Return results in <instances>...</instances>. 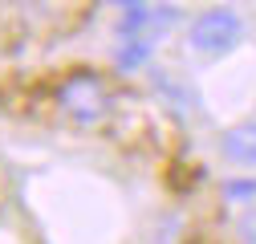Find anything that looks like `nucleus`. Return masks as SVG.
Returning a JSON list of instances; mask_svg holds the SVG:
<instances>
[{"mask_svg": "<svg viewBox=\"0 0 256 244\" xmlns=\"http://www.w3.org/2000/svg\"><path fill=\"white\" fill-rule=\"evenodd\" d=\"M244 41V20L228 4H212L187 24V45L204 57H224Z\"/></svg>", "mask_w": 256, "mask_h": 244, "instance_id": "obj_1", "label": "nucleus"}, {"mask_svg": "<svg viewBox=\"0 0 256 244\" xmlns=\"http://www.w3.org/2000/svg\"><path fill=\"white\" fill-rule=\"evenodd\" d=\"M57 106L66 110L74 122H82V126H94V122L106 118V110H110V94H106V86L94 78V74H74L70 82H61V90H57Z\"/></svg>", "mask_w": 256, "mask_h": 244, "instance_id": "obj_2", "label": "nucleus"}, {"mask_svg": "<svg viewBox=\"0 0 256 244\" xmlns=\"http://www.w3.org/2000/svg\"><path fill=\"white\" fill-rule=\"evenodd\" d=\"M220 150H224V159H228V163L252 171L256 167V118H244V122H236V126L224 130Z\"/></svg>", "mask_w": 256, "mask_h": 244, "instance_id": "obj_3", "label": "nucleus"}, {"mask_svg": "<svg viewBox=\"0 0 256 244\" xmlns=\"http://www.w3.org/2000/svg\"><path fill=\"white\" fill-rule=\"evenodd\" d=\"M224 200L236 204V208H240V204H244V208L256 204V179H244V175H240V179H228V183H224Z\"/></svg>", "mask_w": 256, "mask_h": 244, "instance_id": "obj_4", "label": "nucleus"}, {"mask_svg": "<svg viewBox=\"0 0 256 244\" xmlns=\"http://www.w3.org/2000/svg\"><path fill=\"white\" fill-rule=\"evenodd\" d=\"M146 57H150V45H146V41H134V45H126V49H122V70H138Z\"/></svg>", "mask_w": 256, "mask_h": 244, "instance_id": "obj_5", "label": "nucleus"}, {"mask_svg": "<svg viewBox=\"0 0 256 244\" xmlns=\"http://www.w3.org/2000/svg\"><path fill=\"white\" fill-rule=\"evenodd\" d=\"M240 236H244L248 244H256V208H248L244 216H240Z\"/></svg>", "mask_w": 256, "mask_h": 244, "instance_id": "obj_6", "label": "nucleus"}, {"mask_svg": "<svg viewBox=\"0 0 256 244\" xmlns=\"http://www.w3.org/2000/svg\"><path fill=\"white\" fill-rule=\"evenodd\" d=\"M114 4H122V8H138V4H146V0H114Z\"/></svg>", "mask_w": 256, "mask_h": 244, "instance_id": "obj_7", "label": "nucleus"}]
</instances>
